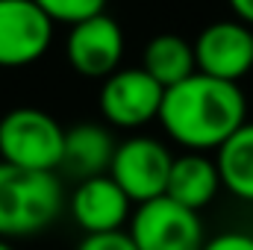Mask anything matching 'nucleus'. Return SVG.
<instances>
[{
  "label": "nucleus",
  "instance_id": "f257e3e1",
  "mask_svg": "<svg viewBox=\"0 0 253 250\" xmlns=\"http://www.w3.org/2000/svg\"><path fill=\"white\" fill-rule=\"evenodd\" d=\"M159 124L189 153L218 150L248 124V100L239 83L194 74L180 85L165 88Z\"/></svg>",
  "mask_w": 253,
  "mask_h": 250
},
{
  "label": "nucleus",
  "instance_id": "1a4fd4ad",
  "mask_svg": "<svg viewBox=\"0 0 253 250\" xmlns=\"http://www.w3.org/2000/svg\"><path fill=\"white\" fill-rule=\"evenodd\" d=\"M197 74L239 83L253 71V30L242 21H215L194 39Z\"/></svg>",
  "mask_w": 253,
  "mask_h": 250
},
{
  "label": "nucleus",
  "instance_id": "f3484780",
  "mask_svg": "<svg viewBox=\"0 0 253 250\" xmlns=\"http://www.w3.org/2000/svg\"><path fill=\"white\" fill-rule=\"evenodd\" d=\"M203 250H253V236L248 233H221L209 239Z\"/></svg>",
  "mask_w": 253,
  "mask_h": 250
},
{
  "label": "nucleus",
  "instance_id": "4468645a",
  "mask_svg": "<svg viewBox=\"0 0 253 250\" xmlns=\"http://www.w3.org/2000/svg\"><path fill=\"white\" fill-rule=\"evenodd\" d=\"M215 165L221 174V186L230 194L253 203V124L236 129L218 147Z\"/></svg>",
  "mask_w": 253,
  "mask_h": 250
},
{
  "label": "nucleus",
  "instance_id": "2eb2a0df",
  "mask_svg": "<svg viewBox=\"0 0 253 250\" xmlns=\"http://www.w3.org/2000/svg\"><path fill=\"white\" fill-rule=\"evenodd\" d=\"M106 3L109 0H36V6L53 24H68V27H74L80 21H88L94 15H103Z\"/></svg>",
  "mask_w": 253,
  "mask_h": 250
},
{
  "label": "nucleus",
  "instance_id": "20e7f679",
  "mask_svg": "<svg viewBox=\"0 0 253 250\" xmlns=\"http://www.w3.org/2000/svg\"><path fill=\"white\" fill-rule=\"evenodd\" d=\"M126 233L138 250H203L206 245L200 212L165 194L138 203L129 215Z\"/></svg>",
  "mask_w": 253,
  "mask_h": 250
},
{
  "label": "nucleus",
  "instance_id": "9b49d317",
  "mask_svg": "<svg viewBox=\"0 0 253 250\" xmlns=\"http://www.w3.org/2000/svg\"><path fill=\"white\" fill-rule=\"evenodd\" d=\"M115 147H118V141L112 138L109 124L80 121L74 126H65V150L59 171L71 174L77 183L103 177V174H109Z\"/></svg>",
  "mask_w": 253,
  "mask_h": 250
},
{
  "label": "nucleus",
  "instance_id": "9d476101",
  "mask_svg": "<svg viewBox=\"0 0 253 250\" xmlns=\"http://www.w3.org/2000/svg\"><path fill=\"white\" fill-rule=\"evenodd\" d=\"M129 206H132V200L121 191V186L109 174L77 183L68 197V212L85 236L124 230L132 215Z\"/></svg>",
  "mask_w": 253,
  "mask_h": 250
},
{
  "label": "nucleus",
  "instance_id": "6ab92c4d",
  "mask_svg": "<svg viewBox=\"0 0 253 250\" xmlns=\"http://www.w3.org/2000/svg\"><path fill=\"white\" fill-rule=\"evenodd\" d=\"M0 250H15V248H12L9 242H3V239H0Z\"/></svg>",
  "mask_w": 253,
  "mask_h": 250
},
{
  "label": "nucleus",
  "instance_id": "dca6fc26",
  "mask_svg": "<svg viewBox=\"0 0 253 250\" xmlns=\"http://www.w3.org/2000/svg\"><path fill=\"white\" fill-rule=\"evenodd\" d=\"M77 250H138V248H135V242L129 239L126 230H118V233L83 236V242L77 245Z\"/></svg>",
  "mask_w": 253,
  "mask_h": 250
},
{
  "label": "nucleus",
  "instance_id": "7ed1b4c3",
  "mask_svg": "<svg viewBox=\"0 0 253 250\" xmlns=\"http://www.w3.org/2000/svg\"><path fill=\"white\" fill-rule=\"evenodd\" d=\"M65 126L39 106H15L0 118V162L59 174Z\"/></svg>",
  "mask_w": 253,
  "mask_h": 250
},
{
  "label": "nucleus",
  "instance_id": "423d86ee",
  "mask_svg": "<svg viewBox=\"0 0 253 250\" xmlns=\"http://www.w3.org/2000/svg\"><path fill=\"white\" fill-rule=\"evenodd\" d=\"M165 88L144 71V68H118L112 77L100 83V115L109 126L118 129H138L159 121Z\"/></svg>",
  "mask_w": 253,
  "mask_h": 250
},
{
  "label": "nucleus",
  "instance_id": "a211bd4d",
  "mask_svg": "<svg viewBox=\"0 0 253 250\" xmlns=\"http://www.w3.org/2000/svg\"><path fill=\"white\" fill-rule=\"evenodd\" d=\"M227 3H230V9L236 12V18L242 24L253 27V0H227Z\"/></svg>",
  "mask_w": 253,
  "mask_h": 250
},
{
  "label": "nucleus",
  "instance_id": "39448f33",
  "mask_svg": "<svg viewBox=\"0 0 253 250\" xmlns=\"http://www.w3.org/2000/svg\"><path fill=\"white\" fill-rule=\"evenodd\" d=\"M171 165H174V156L159 138L132 135V138L118 141L112 165H109V177L138 206L165 194Z\"/></svg>",
  "mask_w": 253,
  "mask_h": 250
},
{
  "label": "nucleus",
  "instance_id": "ddd939ff",
  "mask_svg": "<svg viewBox=\"0 0 253 250\" xmlns=\"http://www.w3.org/2000/svg\"><path fill=\"white\" fill-rule=\"evenodd\" d=\"M141 68L162 85H180L183 80H189L197 74V59H194V44H189L183 36L177 33H162L153 36L141 53Z\"/></svg>",
  "mask_w": 253,
  "mask_h": 250
},
{
  "label": "nucleus",
  "instance_id": "f8f14e48",
  "mask_svg": "<svg viewBox=\"0 0 253 250\" xmlns=\"http://www.w3.org/2000/svg\"><path fill=\"white\" fill-rule=\"evenodd\" d=\"M218 188H221V174H218L215 159H209L203 153L174 156L165 197H171V200L189 206L194 212H200L203 206H209L215 200Z\"/></svg>",
  "mask_w": 253,
  "mask_h": 250
},
{
  "label": "nucleus",
  "instance_id": "f03ea898",
  "mask_svg": "<svg viewBox=\"0 0 253 250\" xmlns=\"http://www.w3.org/2000/svg\"><path fill=\"white\" fill-rule=\"evenodd\" d=\"M65 209V188L53 171H27L0 162V239H30L53 227Z\"/></svg>",
  "mask_w": 253,
  "mask_h": 250
},
{
  "label": "nucleus",
  "instance_id": "6e6552de",
  "mask_svg": "<svg viewBox=\"0 0 253 250\" xmlns=\"http://www.w3.org/2000/svg\"><path fill=\"white\" fill-rule=\"evenodd\" d=\"M68 65L88 80L112 77L124 59V30L112 15H94L68 30L65 39Z\"/></svg>",
  "mask_w": 253,
  "mask_h": 250
},
{
  "label": "nucleus",
  "instance_id": "0eeeda50",
  "mask_svg": "<svg viewBox=\"0 0 253 250\" xmlns=\"http://www.w3.org/2000/svg\"><path fill=\"white\" fill-rule=\"evenodd\" d=\"M53 21L36 0H0V68H27L53 44Z\"/></svg>",
  "mask_w": 253,
  "mask_h": 250
}]
</instances>
